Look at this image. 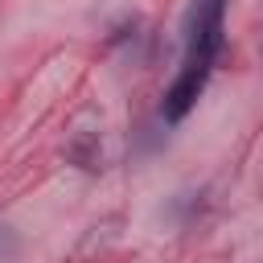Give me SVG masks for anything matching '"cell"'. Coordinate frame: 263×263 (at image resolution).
I'll use <instances>...</instances> for the list:
<instances>
[{
	"mask_svg": "<svg viewBox=\"0 0 263 263\" xmlns=\"http://www.w3.org/2000/svg\"><path fill=\"white\" fill-rule=\"evenodd\" d=\"M222 41H226V0H193L185 12V62L214 70Z\"/></svg>",
	"mask_w": 263,
	"mask_h": 263,
	"instance_id": "1",
	"label": "cell"
},
{
	"mask_svg": "<svg viewBox=\"0 0 263 263\" xmlns=\"http://www.w3.org/2000/svg\"><path fill=\"white\" fill-rule=\"evenodd\" d=\"M210 74H214L210 66H189V62L181 66V74H177V78H173V86L164 90V107H160L168 123H177V119H185V115H189V107H193V103H197V95L205 90Z\"/></svg>",
	"mask_w": 263,
	"mask_h": 263,
	"instance_id": "2",
	"label": "cell"
}]
</instances>
